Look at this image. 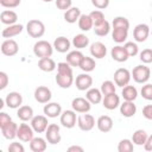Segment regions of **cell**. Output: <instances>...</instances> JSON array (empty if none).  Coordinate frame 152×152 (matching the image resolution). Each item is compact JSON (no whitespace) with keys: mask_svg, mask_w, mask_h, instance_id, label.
<instances>
[{"mask_svg":"<svg viewBox=\"0 0 152 152\" xmlns=\"http://www.w3.org/2000/svg\"><path fill=\"white\" fill-rule=\"evenodd\" d=\"M26 31L32 38H40L45 33V25L38 19H32L26 24Z\"/></svg>","mask_w":152,"mask_h":152,"instance_id":"cell-1","label":"cell"},{"mask_svg":"<svg viewBox=\"0 0 152 152\" xmlns=\"http://www.w3.org/2000/svg\"><path fill=\"white\" fill-rule=\"evenodd\" d=\"M52 52H53V46L46 40H38L33 45V53L38 58L51 57Z\"/></svg>","mask_w":152,"mask_h":152,"instance_id":"cell-2","label":"cell"},{"mask_svg":"<svg viewBox=\"0 0 152 152\" xmlns=\"http://www.w3.org/2000/svg\"><path fill=\"white\" fill-rule=\"evenodd\" d=\"M131 74H132L133 80L137 83H141V84L142 83H146L150 80V77H151V70H150V68L146 66V65H144V64L142 65H137Z\"/></svg>","mask_w":152,"mask_h":152,"instance_id":"cell-3","label":"cell"},{"mask_svg":"<svg viewBox=\"0 0 152 152\" xmlns=\"http://www.w3.org/2000/svg\"><path fill=\"white\" fill-rule=\"evenodd\" d=\"M45 139L51 145H57L61 142V132H59V126L57 124H49L46 131H45Z\"/></svg>","mask_w":152,"mask_h":152,"instance_id":"cell-4","label":"cell"},{"mask_svg":"<svg viewBox=\"0 0 152 152\" xmlns=\"http://www.w3.org/2000/svg\"><path fill=\"white\" fill-rule=\"evenodd\" d=\"M131 77H132V74L126 68H119L114 72V82L118 87L124 88L125 86H127L131 81Z\"/></svg>","mask_w":152,"mask_h":152,"instance_id":"cell-5","label":"cell"},{"mask_svg":"<svg viewBox=\"0 0 152 152\" xmlns=\"http://www.w3.org/2000/svg\"><path fill=\"white\" fill-rule=\"evenodd\" d=\"M77 126L81 131L83 132H88L91 131L95 126V119L93 115L87 114V113H82L78 118H77Z\"/></svg>","mask_w":152,"mask_h":152,"instance_id":"cell-6","label":"cell"},{"mask_svg":"<svg viewBox=\"0 0 152 152\" xmlns=\"http://www.w3.org/2000/svg\"><path fill=\"white\" fill-rule=\"evenodd\" d=\"M33 128L27 124H20L17 132V138L23 142H30L33 139Z\"/></svg>","mask_w":152,"mask_h":152,"instance_id":"cell-7","label":"cell"},{"mask_svg":"<svg viewBox=\"0 0 152 152\" xmlns=\"http://www.w3.org/2000/svg\"><path fill=\"white\" fill-rule=\"evenodd\" d=\"M31 126L36 133H43L46 131L49 126L48 116L46 115H36L31 120Z\"/></svg>","mask_w":152,"mask_h":152,"instance_id":"cell-8","label":"cell"},{"mask_svg":"<svg viewBox=\"0 0 152 152\" xmlns=\"http://www.w3.org/2000/svg\"><path fill=\"white\" fill-rule=\"evenodd\" d=\"M71 107L75 112L77 113H88L91 108V103L88 101V99L86 97H75L71 101Z\"/></svg>","mask_w":152,"mask_h":152,"instance_id":"cell-9","label":"cell"},{"mask_svg":"<svg viewBox=\"0 0 152 152\" xmlns=\"http://www.w3.org/2000/svg\"><path fill=\"white\" fill-rule=\"evenodd\" d=\"M61 124L63 127L65 128H72L75 127L76 122H77V118H76V112L72 109V110H64L62 112L61 114Z\"/></svg>","mask_w":152,"mask_h":152,"instance_id":"cell-10","label":"cell"},{"mask_svg":"<svg viewBox=\"0 0 152 152\" xmlns=\"http://www.w3.org/2000/svg\"><path fill=\"white\" fill-rule=\"evenodd\" d=\"M150 36V27L146 24H138L133 30V37L134 40L138 43L145 42Z\"/></svg>","mask_w":152,"mask_h":152,"instance_id":"cell-11","label":"cell"},{"mask_svg":"<svg viewBox=\"0 0 152 152\" xmlns=\"http://www.w3.org/2000/svg\"><path fill=\"white\" fill-rule=\"evenodd\" d=\"M18 51H19V45H18V43L15 40L6 39V40L2 42V44H1V52H2V55L11 57V56L17 55Z\"/></svg>","mask_w":152,"mask_h":152,"instance_id":"cell-12","label":"cell"},{"mask_svg":"<svg viewBox=\"0 0 152 152\" xmlns=\"http://www.w3.org/2000/svg\"><path fill=\"white\" fill-rule=\"evenodd\" d=\"M52 95H51V90L45 87V86H39L38 88H36L34 90V99L37 102L39 103H48L50 102Z\"/></svg>","mask_w":152,"mask_h":152,"instance_id":"cell-13","label":"cell"},{"mask_svg":"<svg viewBox=\"0 0 152 152\" xmlns=\"http://www.w3.org/2000/svg\"><path fill=\"white\" fill-rule=\"evenodd\" d=\"M5 103L8 108H12V109H15V108H19L23 103V96L18 91H11L6 95L5 97Z\"/></svg>","mask_w":152,"mask_h":152,"instance_id":"cell-14","label":"cell"},{"mask_svg":"<svg viewBox=\"0 0 152 152\" xmlns=\"http://www.w3.org/2000/svg\"><path fill=\"white\" fill-rule=\"evenodd\" d=\"M76 88L81 91L83 90H88L89 88H91L93 86V77L90 75H88L87 72L86 74H80L77 77H76Z\"/></svg>","mask_w":152,"mask_h":152,"instance_id":"cell-15","label":"cell"},{"mask_svg":"<svg viewBox=\"0 0 152 152\" xmlns=\"http://www.w3.org/2000/svg\"><path fill=\"white\" fill-rule=\"evenodd\" d=\"M90 55L96 59H102L107 55V48L101 42H95L90 45Z\"/></svg>","mask_w":152,"mask_h":152,"instance_id":"cell-16","label":"cell"},{"mask_svg":"<svg viewBox=\"0 0 152 152\" xmlns=\"http://www.w3.org/2000/svg\"><path fill=\"white\" fill-rule=\"evenodd\" d=\"M43 112L48 118H57L62 114V107L57 102H48L44 106Z\"/></svg>","mask_w":152,"mask_h":152,"instance_id":"cell-17","label":"cell"},{"mask_svg":"<svg viewBox=\"0 0 152 152\" xmlns=\"http://www.w3.org/2000/svg\"><path fill=\"white\" fill-rule=\"evenodd\" d=\"M102 104H103V107L106 109L113 110V109H115V108H118L120 106V97L115 93L109 94V95H106L102 99Z\"/></svg>","mask_w":152,"mask_h":152,"instance_id":"cell-18","label":"cell"},{"mask_svg":"<svg viewBox=\"0 0 152 152\" xmlns=\"http://www.w3.org/2000/svg\"><path fill=\"white\" fill-rule=\"evenodd\" d=\"M24 30V26L20 24H13V25H8L6 28L2 30L1 36L6 39H11L12 37H15L18 34H20Z\"/></svg>","mask_w":152,"mask_h":152,"instance_id":"cell-19","label":"cell"},{"mask_svg":"<svg viewBox=\"0 0 152 152\" xmlns=\"http://www.w3.org/2000/svg\"><path fill=\"white\" fill-rule=\"evenodd\" d=\"M18 125L14 121H10L7 125H5L4 127H1V133L4 135L5 139L12 140L17 137V132H18Z\"/></svg>","mask_w":152,"mask_h":152,"instance_id":"cell-20","label":"cell"},{"mask_svg":"<svg viewBox=\"0 0 152 152\" xmlns=\"http://www.w3.org/2000/svg\"><path fill=\"white\" fill-rule=\"evenodd\" d=\"M70 45H71L70 40L66 37H63V36L57 37L53 42V49L57 52H61V53H65L66 51H69Z\"/></svg>","mask_w":152,"mask_h":152,"instance_id":"cell-21","label":"cell"},{"mask_svg":"<svg viewBox=\"0 0 152 152\" xmlns=\"http://www.w3.org/2000/svg\"><path fill=\"white\" fill-rule=\"evenodd\" d=\"M96 126L100 132L107 133V132L112 131V128H113V120L108 115H101L96 121Z\"/></svg>","mask_w":152,"mask_h":152,"instance_id":"cell-22","label":"cell"},{"mask_svg":"<svg viewBox=\"0 0 152 152\" xmlns=\"http://www.w3.org/2000/svg\"><path fill=\"white\" fill-rule=\"evenodd\" d=\"M110 56H112V58H113L114 61H116V62H119V63L126 62V61L128 59V57H129V56L127 55L125 48L121 46V45L114 46V48L110 50Z\"/></svg>","mask_w":152,"mask_h":152,"instance_id":"cell-23","label":"cell"},{"mask_svg":"<svg viewBox=\"0 0 152 152\" xmlns=\"http://www.w3.org/2000/svg\"><path fill=\"white\" fill-rule=\"evenodd\" d=\"M120 113L125 118H132L137 113V106L133 101H124V103L120 104Z\"/></svg>","mask_w":152,"mask_h":152,"instance_id":"cell-24","label":"cell"},{"mask_svg":"<svg viewBox=\"0 0 152 152\" xmlns=\"http://www.w3.org/2000/svg\"><path fill=\"white\" fill-rule=\"evenodd\" d=\"M0 20H1L2 24L7 25V26L8 25H13L18 20V14L12 10H5L0 14Z\"/></svg>","mask_w":152,"mask_h":152,"instance_id":"cell-25","label":"cell"},{"mask_svg":"<svg viewBox=\"0 0 152 152\" xmlns=\"http://www.w3.org/2000/svg\"><path fill=\"white\" fill-rule=\"evenodd\" d=\"M38 68H39L42 71L51 72V71H53V70L57 68V65H56L55 61H53L51 57H44V58H39Z\"/></svg>","mask_w":152,"mask_h":152,"instance_id":"cell-26","label":"cell"},{"mask_svg":"<svg viewBox=\"0 0 152 152\" xmlns=\"http://www.w3.org/2000/svg\"><path fill=\"white\" fill-rule=\"evenodd\" d=\"M80 17H81V10L78 7H70L64 12V20L69 24H74L78 21Z\"/></svg>","mask_w":152,"mask_h":152,"instance_id":"cell-27","label":"cell"},{"mask_svg":"<svg viewBox=\"0 0 152 152\" xmlns=\"http://www.w3.org/2000/svg\"><path fill=\"white\" fill-rule=\"evenodd\" d=\"M17 116H18L21 121H24V122L31 121L32 118L34 116V115H33V109H32V107H30V106H20V107L18 108Z\"/></svg>","mask_w":152,"mask_h":152,"instance_id":"cell-28","label":"cell"},{"mask_svg":"<svg viewBox=\"0 0 152 152\" xmlns=\"http://www.w3.org/2000/svg\"><path fill=\"white\" fill-rule=\"evenodd\" d=\"M56 83L61 88L68 89L74 83V76L72 75H65V74H57L56 75Z\"/></svg>","mask_w":152,"mask_h":152,"instance_id":"cell-29","label":"cell"},{"mask_svg":"<svg viewBox=\"0 0 152 152\" xmlns=\"http://www.w3.org/2000/svg\"><path fill=\"white\" fill-rule=\"evenodd\" d=\"M102 96L103 94L101 93L100 89H96V88H89L87 90V94H86V97L88 99V101L91 103V104H97L102 101Z\"/></svg>","mask_w":152,"mask_h":152,"instance_id":"cell-30","label":"cell"},{"mask_svg":"<svg viewBox=\"0 0 152 152\" xmlns=\"http://www.w3.org/2000/svg\"><path fill=\"white\" fill-rule=\"evenodd\" d=\"M46 139L37 137L30 141V148L33 152H44L46 150Z\"/></svg>","mask_w":152,"mask_h":152,"instance_id":"cell-31","label":"cell"},{"mask_svg":"<svg viewBox=\"0 0 152 152\" xmlns=\"http://www.w3.org/2000/svg\"><path fill=\"white\" fill-rule=\"evenodd\" d=\"M84 57V55L78 51V50H75V51H70L68 55H66V61L71 66H80V63L82 61V58Z\"/></svg>","mask_w":152,"mask_h":152,"instance_id":"cell-32","label":"cell"},{"mask_svg":"<svg viewBox=\"0 0 152 152\" xmlns=\"http://www.w3.org/2000/svg\"><path fill=\"white\" fill-rule=\"evenodd\" d=\"M121 95H122V97H124L125 101H134L138 97V90H137L135 87L127 84V86H125L122 88Z\"/></svg>","mask_w":152,"mask_h":152,"instance_id":"cell-33","label":"cell"},{"mask_svg":"<svg viewBox=\"0 0 152 152\" xmlns=\"http://www.w3.org/2000/svg\"><path fill=\"white\" fill-rule=\"evenodd\" d=\"M96 66V63H95V59L94 57H88V56H84L80 63V69L83 70L84 72H90L95 69Z\"/></svg>","mask_w":152,"mask_h":152,"instance_id":"cell-34","label":"cell"},{"mask_svg":"<svg viewBox=\"0 0 152 152\" xmlns=\"http://www.w3.org/2000/svg\"><path fill=\"white\" fill-rule=\"evenodd\" d=\"M128 37V30L126 28H113V32H112V38L115 43L120 44V43H124Z\"/></svg>","mask_w":152,"mask_h":152,"instance_id":"cell-35","label":"cell"},{"mask_svg":"<svg viewBox=\"0 0 152 152\" xmlns=\"http://www.w3.org/2000/svg\"><path fill=\"white\" fill-rule=\"evenodd\" d=\"M147 137L148 135L144 129H137L132 135V141H133L134 145L142 146V145H145V142L147 140Z\"/></svg>","mask_w":152,"mask_h":152,"instance_id":"cell-36","label":"cell"},{"mask_svg":"<svg viewBox=\"0 0 152 152\" xmlns=\"http://www.w3.org/2000/svg\"><path fill=\"white\" fill-rule=\"evenodd\" d=\"M78 27L82 31H89L90 28L94 27L93 20L89 14H81V17L78 19Z\"/></svg>","mask_w":152,"mask_h":152,"instance_id":"cell-37","label":"cell"},{"mask_svg":"<svg viewBox=\"0 0 152 152\" xmlns=\"http://www.w3.org/2000/svg\"><path fill=\"white\" fill-rule=\"evenodd\" d=\"M88 44H89V38L86 34H83V33L76 34L72 38V45L76 49H84V48L88 46Z\"/></svg>","mask_w":152,"mask_h":152,"instance_id":"cell-38","label":"cell"},{"mask_svg":"<svg viewBox=\"0 0 152 152\" xmlns=\"http://www.w3.org/2000/svg\"><path fill=\"white\" fill-rule=\"evenodd\" d=\"M109 31H110V24H109L107 20H104L102 24H100V25H97V26H94V32H95V34L99 36V37H104V36H107V34L109 33Z\"/></svg>","mask_w":152,"mask_h":152,"instance_id":"cell-39","label":"cell"},{"mask_svg":"<svg viewBox=\"0 0 152 152\" xmlns=\"http://www.w3.org/2000/svg\"><path fill=\"white\" fill-rule=\"evenodd\" d=\"M134 150V144L129 139H122L118 144V151L119 152H132Z\"/></svg>","mask_w":152,"mask_h":152,"instance_id":"cell-40","label":"cell"},{"mask_svg":"<svg viewBox=\"0 0 152 152\" xmlns=\"http://www.w3.org/2000/svg\"><path fill=\"white\" fill-rule=\"evenodd\" d=\"M116 84H115V82H112V81H104V82H102V84H101V93L103 94V96H106V95H109V94H113V93H115V90H116V87H115Z\"/></svg>","mask_w":152,"mask_h":152,"instance_id":"cell-41","label":"cell"},{"mask_svg":"<svg viewBox=\"0 0 152 152\" xmlns=\"http://www.w3.org/2000/svg\"><path fill=\"white\" fill-rule=\"evenodd\" d=\"M112 25H113V28H116V27L118 28H126V30L129 28V21L125 17H115L113 19Z\"/></svg>","mask_w":152,"mask_h":152,"instance_id":"cell-42","label":"cell"},{"mask_svg":"<svg viewBox=\"0 0 152 152\" xmlns=\"http://www.w3.org/2000/svg\"><path fill=\"white\" fill-rule=\"evenodd\" d=\"M90 18H91V20H93V24H94V26H97V25H100V24H102L106 19H104V14L102 13V11H100V10H95V11H93V12H90Z\"/></svg>","mask_w":152,"mask_h":152,"instance_id":"cell-43","label":"cell"},{"mask_svg":"<svg viewBox=\"0 0 152 152\" xmlns=\"http://www.w3.org/2000/svg\"><path fill=\"white\" fill-rule=\"evenodd\" d=\"M124 48H125V50H126V52H127V55H128L129 57H134V56H137V55L139 53V48H138V45H137L135 43H133V42H127V43L124 45Z\"/></svg>","mask_w":152,"mask_h":152,"instance_id":"cell-44","label":"cell"},{"mask_svg":"<svg viewBox=\"0 0 152 152\" xmlns=\"http://www.w3.org/2000/svg\"><path fill=\"white\" fill-rule=\"evenodd\" d=\"M57 74L72 75V66L68 62H61L57 64Z\"/></svg>","mask_w":152,"mask_h":152,"instance_id":"cell-45","label":"cell"},{"mask_svg":"<svg viewBox=\"0 0 152 152\" xmlns=\"http://www.w3.org/2000/svg\"><path fill=\"white\" fill-rule=\"evenodd\" d=\"M140 94L145 100L152 101V84L151 83H146L145 86H142L141 90H140Z\"/></svg>","mask_w":152,"mask_h":152,"instance_id":"cell-46","label":"cell"},{"mask_svg":"<svg viewBox=\"0 0 152 152\" xmlns=\"http://www.w3.org/2000/svg\"><path fill=\"white\" fill-rule=\"evenodd\" d=\"M140 57V61L142 62V63H145V64H150V63H152V49H144L141 52H140V55H139Z\"/></svg>","mask_w":152,"mask_h":152,"instance_id":"cell-47","label":"cell"},{"mask_svg":"<svg viewBox=\"0 0 152 152\" xmlns=\"http://www.w3.org/2000/svg\"><path fill=\"white\" fill-rule=\"evenodd\" d=\"M55 4H56V7L58 10L66 11V10H69L71 7L72 0H55Z\"/></svg>","mask_w":152,"mask_h":152,"instance_id":"cell-48","label":"cell"},{"mask_svg":"<svg viewBox=\"0 0 152 152\" xmlns=\"http://www.w3.org/2000/svg\"><path fill=\"white\" fill-rule=\"evenodd\" d=\"M21 0H0V5L6 8H14L20 5Z\"/></svg>","mask_w":152,"mask_h":152,"instance_id":"cell-49","label":"cell"},{"mask_svg":"<svg viewBox=\"0 0 152 152\" xmlns=\"http://www.w3.org/2000/svg\"><path fill=\"white\" fill-rule=\"evenodd\" d=\"M93 6H95L99 10H104L109 5V0H91Z\"/></svg>","mask_w":152,"mask_h":152,"instance_id":"cell-50","label":"cell"},{"mask_svg":"<svg viewBox=\"0 0 152 152\" xmlns=\"http://www.w3.org/2000/svg\"><path fill=\"white\" fill-rule=\"evenodd\" d=\"M8 82H10V80H8L7 74L5 71H0V89L4 90L7 87Z\"/></svg>","mask_w":152,"mask_h":152,"instance_id":"cell-51","label":"cell"},{"mask_svg":"<svg viewBox=\"0 0 152 152\" xmlns=\"http://www.w3.org/2000/svg\"><path fill=\"white\" fill-rule=\"evenodd\" d=\"M8 151L10 152H24L25 148L20 142H11L8 146Z\"/></svg>","mask_w":152,"mask_h":152,"instance_id":"cell-52","label":"cell"},{"mask_svg":"<svg viewBox=\"0 0 152 152\" xmlns=\"http://www.w3.org/2000/svg\"><path fill=\"white\" fill-rule=\"evenodd\" d=\"M10 121H12L11 116H10L7 113L1 112V113H0V128H1V127H4L5 125H7Z\"/></svg>","mask_w":152,"mask_h":152,"instance_id":"cell-53","label":"cell"},{"mask_svg":"<svg viewBox=\"0 0 152 152\" xmlns=\"http://www.w3.org/2000/svg\"><path fill=\"white\" fill-rule=\"evenodd\" d=\"M142 115L147 120H152V104H146L142 108Z\"/></svg>","mask_w":152,"mask_h":152,"instance_id":"cell-54","label":"cell"},{"mask_svg":"<svg viewBox=\"0 0 152 152\" xmlns=\"http://www.w3.org/2000/svg\"><path fill=\"white\" fill-rule=\"evenodd\" d=\"M144 148L146 151H152V134L147 137V140H146V142L144 145Z\"/></svg>","mask_w":152,"mask_h":152,"instance_id":"cell-55","label":"cell"},{"mask_svg":"<svg viewBox=\"0 0 152 152\" xmlns=\"http://www.w3.org/2000/svg\"><path fill=\"white\" fill-rule=\"evenodd\" d=\"M68 151L69 152H83V147L77 146V145H72V146L68 147Z\"/></svg>","mask_w":152,"mask_h":152,"instance_id":"cell-56","label":"cell"},{"mask_svg":"<svg viewBox=\"0 0 152 152\" xmlns=\"http://www.w3.org/2000/svg\"><path fill=\"white\" fill-rule=\"evenodd\" d=\"M44 2H51V1H53V0H43Z\"/></svg>","mask_w":152,"mask_h":152,"instance_id":"cell-57","label":"cell"},{"mask_svg":"<svg viewBox=\"0 0 152 152\" xmlns=\"http://www.w3.org/2000/svg\"><path fill=\"white\" fill-rule=\"evenodd\" d=\"M151 21H152V17H151Z\"/></svg>","mask_w":152,"mask_h":152,"instance_id":"cell-58","label":"cell"},{"mask_svg":"<svg viewBox=\"0 0 152 152\" xmlns=\"http://www.w3.org/2000/svg\"><path fill=\"white\" fill-rule=\"evenodd\" d=\"M151 34H152V32H151Z\"/></svg>","mask_w":152,"mask_h":152,"instance_id":"cell-59","label":"cell"},{"mask_svg":"<svg viewBox=\"0 0 152 152\" xmlns=\"http://www.w3.org/2000/svg\"><path fill=\"white\" fill-rule=\"evenodd\" d=\"M151 6H152V4H151Z\"/></svg>","mask_w":152,"mask_h":152,"instance_id":"cell-60","label":"cell"}]
</instances>
